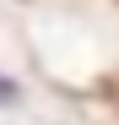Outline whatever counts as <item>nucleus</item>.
<instances>
[{
    "instance_id": "nucleus-1",
    "label": "nucleus",
    "mask_w": 119,
    "mask_h": 125,
    "mask_svg": "<svg viewBox=\"0 0 119 125\" xmlns=\"http://www.w3.org/2000/svg\"><path fill=\"white\" fill-rule=\"evenodd\" d=\"M0 103H6V109H11V103H22V87H16L11 76H0Z\"/></svg>"
}]
</instances>
